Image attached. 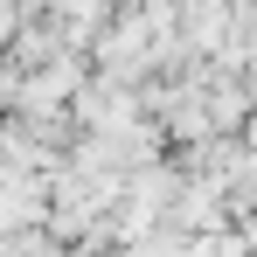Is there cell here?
<instances>
[{
  "mask_svg": "<svg viewBox=\"0 0 257 257\" xmlns=\"http://www.w3.org/2000/svg\"><path fill=\"white\" fill-rule=\"evenodd\" d=\"M77 257H146V250H125V243H118V250H90V243H84Z\"/></svg>",
  "mask_w": 257,
  "mask_h": 257,
  "instance_id": "2",
  "label": "cell"
},
{
  "mask_svg": "<svg viewBox=\"0 0 257 257\" xmlns=\"http://www.w3.org/2000/svg\"><path fill=\"white\" fill-rule=\"evenodd\" d=\"M84 90V63L63 49V56H49V63H35L28 77H14V97H21V111L28 118H56L70 97Z\"/></svg>",
  "mask_w": 257,
  "mask_h": 257,
  "instance_id": "1",
  "label": "cell"
}]
</instances>
